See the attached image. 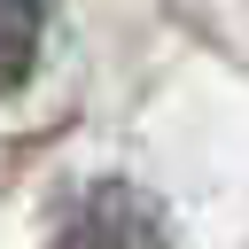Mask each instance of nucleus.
I'll list each match as a JSON object with an SVG mask.
<instances>
[{
	"mask_svg": "<svg viewBox=\"0 0 249 249\" xmlns=\"http://www.w3.org/2000/svg\"><path fill=\"white\" fill-rule=\"evenodd\" d=\"M47 249H171V233H163V210L140 187L93 179V187H70L62 195Z\"/></svg>",
	"mask_w": 249,
	"mask_h": 249,
	"instance_id": "f257e3e1",
	"label": "nucleus"
},
{
	"mask_svg": "<svg viewBox=\"0 0 249 249\" xmlns=\"http://www.w3.org/2000/svg\"><path fill=\"white\" fill-rule=\"evenodd\" d=\"M39 39H47V0H0V93H16L39 70Z\"/></svg>",
	"mask_w": 249,
	"mask_h": 249,
	"instance_id": "f03ea898",
	"label": "nucleus"
}]
</instances>
